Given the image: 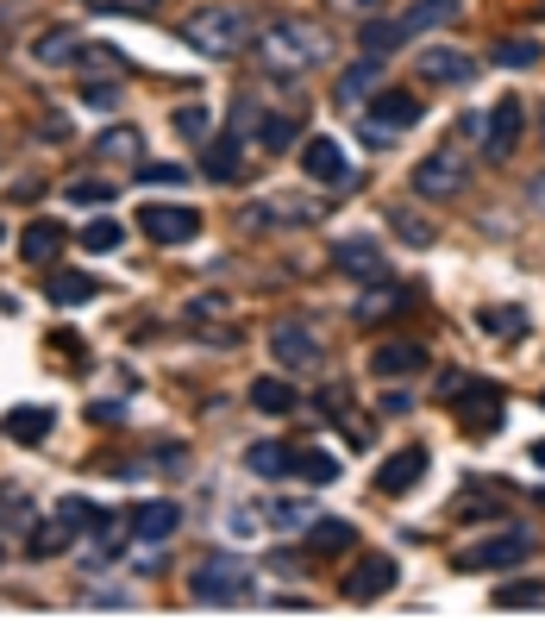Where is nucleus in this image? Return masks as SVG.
I'll use <instances>...</instances> for the list:
<instances>
[{"label":"nucleus","mask_w":545,"mask_h":621,"mask_svg":"<svg viewBox=\"0 0 545 621\" xmlns=\"http://www.w3.org/2000/svg\"><path fill=\"white\" fill-rule=\"evenodd\" d=\"M189 597L207 602V609H232V602L251 597V565L239 559V552H207L195 565V577H189Z\"/></svg>","instance_id":"obj_1"},{"label":"nucleus","mask_w":545,"mask_h":621,"mask_svg":"<svg viewBox=\"0 0 545 621\" xmlns=\"http://www.w3.org/2000/svg\"><path fill=\"white\" fill-rule=\"evenodd\" d=\"M257 57L270 63V70H314L326 57V32L320 25H295V20H282V25H270L264 32V45H257Z\"/></svg>","instance_id":"obj_2"},{"label":"nucleus","mask_w":545,"mask_h":621,"mask_svg":"<svg viewBox=\"0 0 545 621\" xmlns=\"http://www.w3.org/2000/svg\"><path fill=\"white\" fill-rule=\"evenodd\" d=\"M107 509H95L88 497H63L57 509H50V522L32 527V559H57V552H70V540L82 534V527H95Z\"/></svg>","instance_id":"obj_3"},{"label":"nucleus","mask_w":545,"mask_h":621,"mask_svg":"<svg viewBox=\"0 0 545 621\" xmlns=\"http://www.w3.org/2000/svg\"><path fill=\"white\" fill-rule=\"evenodd\" d=\"M245 32H251V20L239 13V7H195L189 25H182V38H189L195 50H207V57L239 50V45H245Z\"/></svg>","instance_id":"obj_4"},{"label":"nucleus","mask_w":545,"mask_h":621,"mask_svg":"<svg viewBox=\"0 0 545 621\" xmlns=\"http://www.w3.org/2000/svg\"><path fill=\"white\" fill-rule=\"evenodd\" d=\"M421 95H408V88H383V95L371 100V114H364V145H396V132H408V126H421Z\"/></svg>","instance_id":"obj_5"},{"label":"nucleus","mask_w":545,"mask_h":621,"mask_svg":"<svg viewBox=\"0 0 545 621\" xmlns=\"http://www.w3.org/2000/svg\"><path fill=\"white\" fill-rule=\"evenodd\" d=\"M526 559H533V534L508 527V534L471 540V547L458 552V572H514V565H526Z\"/></svg>","instance_id":"obj_6"},{"label":"nucleus","mask_w":545,"mask_h":621,"mask_svg":"<svg viewBox=\"0 0 545 621\" xmlns=\"http://www.w3.org/2000/svg\"><path fill=\"white\" fill-rule=\"evenodd\" d=\"M458 396H446L451 402V415L471 427V433H489V427H501V390L496 383H476V377H446Z\"/></svg>","instance_id":"obj_7"},{"label":"nucleus","mask_w":545,"mask_h":621,"mask_svg":"<svg viewBox=\"0 0 545 621\" xmlns=\"http://www.w3.org/2000/svg\"><path fill=\"white\" fill-rule=\"evenodd\" d=\"M396 584H401L396 559H389V552H364V559L346 572V602H376V597H389Z\"/></svg>","instance_id":"obj_8"},{"label":"nucleus","mask_w":545,"mask_h":621,"mask_svg":"<svg viewBox=\"0 0 545 621\" xmlns=\"http://www.w3.org/2000/svg\"><path fill=\"white\" fill-rule=\"evenodd\" d=\"M138 232H145L150 246H189L201 232V214L195 207H145V214H138Z\"/></svg>","instance_id":"obj_9"},{"label":"nucleus","mask_w":545,"mask_h":621,"mask_svg":"<svg viewBox=\"0 0 545 621\" xmlns=\"http://www.w3.org/2000/svg\"><path fill=\"white\" fill-rule=\"evenodd\" d=\"M464 157L458 151H433L421 170H414V195H426V201H446V195H458L464 189Z\"/></svg>","instance_id":"obj_10"},{"label":"nucleus","mask_w":545,"mask_h":621,"mask_svg":"<svg viewBox=\"0 0 545 621\" xmlns=\"http://www.w3.org/2000/svg\"><path fill=\"white\" fill-rule=\"evenodd\" d=\"M270 351L289 365V371H320V365H326L320 339H314L307 326H295V321H276L270 326Z\"/></svg>","instance_id":"obj_11"},{"label":"nucleus","mask_w":545,"mask_h":621,"mask_svg":"<svg viewBox=\"0 0 545 621\" xmlns=\"http://www.w3.org/2000/svg\"><path fill=\"white\" fill-rule=\"evenodd\" d=\"M521 132H526V107L514 95H501L496 100V114H489V120H483V139H489V157H514V151H521Z\"/></svg>","instance_id":"obj_12"},{"label":"nucleus","mask_w":545,"mask_h":621,"mask_svg":"<svg viewBox=\"0 0 545 621\" xmlns=\"http://www.w3.org/2000/svg\"><path fill=\"white\" fill-rule=\"evenodd\" d=\"M301 170L314 176V182H351V164H346L339 139H307L301 145Z\"/></svg>","instance_id":"obj_13"},{"label":"nucleus","mask_w":545,"mask_h":621,"mask_svg":"<svg viewBox=\"0 0 545 621\" xmlns=\"http://www.w3.org/2000/svg\"><path fill=\"white\" fill-rule=\"evenodd\" d=\"M426 365V346H414V339H383V346L371 351V371L383 377V383H396V377H414Z\"/></svg>","instance_id":"obj_14"},{"label":"nucleus","mask_w":545,"mask_h":621,"mask_svg":"<svg viewBox=\"0 0 545 621\" xmlns=\"http://www.w3.org/2000/svg\"><path fill=\"white\" fill-rule=\"evenodd\" d=\"M339 271L358 276V283H383V276H389V258H383L376 239H346V246H339Z\"/></svg>","instance_id":"obj_15"},{"label":"nucleus","mask_w":545,"mask_h":621,"mask_svg":"<svg viewBox=\"0 0 545 621\" xmlns=\"http://www.w3.org/2000/svg\"><path fill=\"white\" fill-rule=\"evenodd\" d=\"M421 477H426V452L421 446H401L396 458L376 471V490H383V497H401V490H414Z\"/></svg>","instance_id":"obj_16"},{"label":"nucleus","mask_w":545,"mask_h":621,"mask_svg":"<svg viewBox=\"0 0 545 621\" xmlns=\"http://www.w3.org/2000/svg\"><path fill=\"white\" fill-rule=\"evenodd\" d=\"M175 527H182V509H175V502H138V509H132V534H138L145 547L170 540Z\"/></svg>","instance_id":"obj_17"},{"label":"nucleus","mask_w":545,"mask_h":621,"mask_svg":"<svg viewBox=\"0 0 545 621\" xmlns=\"http://www.w3.org/2000/svg\"><path fill=\"white\" fill-rule=\"evenodd\" d=\"M421 75H426V82H451V88H464V82H471V75H476V63H471V57H464V50H439V45H433V50H421Z\"/></svg>","instance_id":"obj_18"},{"label":"nucleus","mask_w":545,"mask_h":621,"mask_svg":"<svg viewBox=\"0 0 545 621\" xmlns=\"http://www.w3.org/2000/svg\"><path fill=\"white\" fill-rule=\"evenodd\" d=\"M458 13H464L458 0H414V7H408L396 25H401V38H421V32H439V25H451Z\"/></svg>","instance_id":"obj_19"},{"label":"nucleus","mask_w":545,"mask_h":621,"mask_svg":"<svg viewBox=\"0 0 545 621\" xmlns=\"http://www.w3.org/2000/svg\"><path fill=\"white\" fill-rule=\"evenodd\" d=\"M57 251H63V226H57V220H32L20 232V258H25V264H38V271H45V264H57Z\"/></svg>","instance_id":"obj_20"},{"label":"nucleus","mask_w":545,"mask_h":621,"mask_svg":"<svg viewBox=\"0 0 545 621\" xmlns=\"http://www.w3.org/2000/svg\"><path fill=\"white\" fill-rule=\"evenodd\" d=\"M45 296L57 301V308H82V301L100 296V283L82 276V271H45Z\"/></svg>","instance_id":"obj_21"},{"label":"nucleus","mask_w":545,"mask_h":621,"mask_svg":"<svg viewBox=\"0 0 545 621\" xmlns=\"http://www.w3.org/2000/svg\"><path fill=\"white\" fill-rule=\"evenodd\" d=\"M75 57H82V38H75V32H63V25H57V32H45V38L32 45V63H45V70H63V63H75Z\"/></svg>","instance_id":"obj_22"},{"label":"nucleus","mask_w":545,"mask_h":621,"mask_svg":"<svg viewBox=\"0 0 545 621\" xmlns=\"http://www.w3.org/2000/svg\"><path fill=\"white\" fill-rule=\"evenodd\" d=\"M245 465H251V477H289L295 471V452L276 446V440H257V446H245Z\"/></svg>","instance_id":"obj_23"},{"label":"nucleus","mask_w":545,"mask_h":621,"mask_svg":"<svg viewBox=\"0 0 545 621\" xmlns=\"http://www.w3.org/2000/svg\"><path fill=\"white\" fill-rule=\"evenodd\" d=\"M251 408H264V415H289V408H295V383H282V377H257V383H251Z\"/></svg>","instance_id":"obj_24"},{"label":"nucleus","mask_w":545,"mask_h":621,"mask_svg":"<svg viewBox=\"0 0 545 621\" xmlns=\"http://www.w3.org/2000/svg\"><path fill=\"white\" fill-rule=\"evenodd\" d=\"M307 547L314 552H346V547H358V527L339 522V515H326V522L307 527Z\"/></svg>","instance_id":"obj_25"},{"label":"nucleus","mask_w":545,"mask_h":621,"mask_svg":"<svg viewBox=\"0 0 545 621\" xmlns=\"http://www.w3.org/2000/svg\"><path fill=\"white\" fill-rule=\"evenodd\" d=\"M7 433H13L20 446H38V440L50 433V408H32V402H25V408H13V415H7Z\"/></svg>","instance_id":"obj_26"},{"label":"nucleus","mask_w":545,"mask_h":621,"mask_svg":"<svg viewBox=\"0 0 545 621\" xmlns=\"http://www.w3.org/2000/svg\"><path fill=\"white\" fill-rule=\"evenodd\" d=\"M326 421L339 427V433H351V440H358V446H371V421H364V415H351V402H339V390H326Z\"/></svg>","instance_id":"obj_27"},{"label":"nucleus","mask_w":545,"mask_h":621,"mask_svg":"<svg viewBox=\"0 0 545 621\" xmlns=\"http://www.w3.org/2000/svg\"><path fill=\"white\" fill-rule=\"evenodd\" d=\"M408 308V289H389V283H376L371 296L358 301V321H383V314H401Z\"/></svg>","instance_id":"obj_28"},{"label":"nucleus","mask_w":545,"mask_h":621,"mask_svg":"<svg viewBox=\"0 0 545 621\" xmlns=\"http://www.w3.org/2000/svg\"><path fill=\"white\" fill-rule=\"evenodd\" d=\"M201 164H207V176L232 182V176H239V132H232V139H207V157H201Z\"/></svg>","instance_id":"obj_29"},{"label":"nucleus","mask_w":545,"mask_h":621,"mask_svg":"<svg viewBox=\"0 0 545 621\" xmlns=\"http://www.w3.org/2000/svg\"><path fill=\"white\" fill-rule=\"evenodd\" d=\"M476 321H483V333H496V339H521V333H526V314H521V308H483Z\"/></svg>","instance_id":"obj_30"},{"label":"nucleus","mask_w":545,"mask_h":621,"mask_svg":"<svg viewBox=\"0 0 545 621\" xmlns=\"http://www.w3.org/2000/svg\"><path fill=\"white\" fill-rule=\"evenodd\" d=\"M496 609H545V584H496Z\"/></svg>","instance_id":"obj_31"},{"label":"nucleus","mask_w":545,"mask_h":621,"mask_svg":"<svg viewBox=\"0 0 545 621\" xmlns=\"http://www.w3.org/2000/svg\"><path fill=\"white\" fill-rule=\"evenodd\" d=\"M496 63L501 70H533V63H540V45H533V38H501Z\"/></svg>","instance_id":"obj_32"},{"label":"nucleus","mask_w":545,"mask_h":621,"mask_svg":"<svg viewBox=\"0 0 545 621\" xmlns=\"http://www.w3.org/2000/svg\"><path fill=\"white\" fill-rule=\"evenodd\" d=\"M82 107H88V114H113V107H120V82H113V75H88V88H82Z\"/></svg>","instance_id":"obj_33"},{"label":"nucleus","mask_w":545,"mask_h":621,"mask_svg":"<svg viewBox=\"0 0 545 621\" xmlns=\"http://www.w3.org/2000/svg\"><path fill=\"white\" fill-rule=\"evenodd\" d=\"M396 45H408L396 20H371V25H364V50H371V57H389Z\"/></svg>","instance_id":"obj_34"},{"label":"nucleus","mask_w":545,"mask_h":621,"mask_svg":"<svg viewBox=\"0 0 545 621\" xmlns=\"http://www.w3.org/2000/svg\"><path fill=\"white\" fill-rule=\"evenodd\" d=\"M120 239H125V226L107 220V214H100V220H88V232H82V246L95 251V258H100V251H120Z\"/></svg>","instance_id":"obj_35"},{"label":"nucleus","mask_w":545,"mask_h":621,"mask_svg":"<svg viewBox=\"0 0 545 621\" xmlns=\"http://www.w3.org/2000/svg\"><path fill=\"white\" fill-rule=\"evenodd\" d=\"M364 88H376V57H364L339 75V100H364Z\"/></svg>","instance_id":"obj_36"},{"label":"nucleus","mask_w":545,"mask_h":621,"mask_svg":"<svg viewBox=\"0 0 545 621\" xmlns=\"http://www.w3.org/2000/svg\"><path fill=\"white\" fill-rule=\"evenodd\" d=\"M63 201H75V207H107V201H113V189H107V182H95V176H75L70 189H63Z\"/></svg>","instance_id":"obj_37"},{"label":"nucleus","mask_w":545,"mask_h":621,"mask_svg":"<svg viewBox=\"0 0 545 621\" xmlns=\"http://www.w3.org/2000/svg\"><path fill=\"white\" fill-rule=\"evenodd\" d=\"M389 226H396L408 246H433V226H426L421 214H408V207H396V214H389Z\"/></svg>","instance_id":"obj_38"},{"label":"nucleus","mask_w":545,"mask_h":621,"mask_svg":"<svg viewBox=\"0 0 545 621\" xmlns=\"http://www.w3.org/2000/svg\"><path fill=\"white\" fill-rule=\"evenodd\" d=\"M295 471L307 477V483H332V477H339V465H332L326 452H295Z\"/></svg>","instance_id":"obj_39"},{"label":"nucleus","mask_w":545,"mask_h":621,"mask_svg":"<svg viewBox=\"0 0 545 621\" xmlns=\"http://www.w3.org/2000/svg\"><path fill=\"white\" fill-rule=\"evenodd\" d=\"M95 13H120V20H150L157 13V0H88Z\"/></svg>","instance_id":"obj_40"},{"label":"nucleus","mask_w":545,"mask_h":621,"mask_svg":"<svg viewBox=\"0 0 545 621\" xmlns=\"http://www.w3.org/2000/svg\"><path fill=\"white\" fill-rule=\"evenodd\" d=\"M295 132H301V114H295V120H264V126H257V139H264L270 151L295 145Z\"/></svg>","instance_id":"obj_41"},{"label":"nucleus","mask_w":545,"mask_h":621,"mask_svg":"<svg viewBox=\"0 0 545 621\" xmlns=\"http://www.w3.org/2000/svg\"><path fill=\"white\" fill-rule=\"evenodd\" d=\"M100 151H107V157H132V151H138V132H132V126H107V132H100Z\"/></svg>","instance_id":"obj_42"},{"label":"nucleus","mask_w":545,"mask_h":621,"mask_svg":"<svg viewBox=\"0 0 545 621\" xmlns=\"http://www.w3.org/2000/svg\"><path fill=\"white\" fill-rule=\"evenodd\" d=\"M138 182H157V189H175V182H189L182 164H138Z\"/></svg>","instance_id":"obj_43"},{"label":"nucleus","mask_w":545,"mask_h":621,"mask_svg":"<svg viewBox=\"0 0 545 621\" xmlns=\"http://www.w3.org/2000/svg\"><path fill=\"white\" fill-rule=\"evenodd\" d=\"M257 126H264L257 100H232V132H239V139H257Z\"/></svg>","instance_id":"obj_44"},{"label":"nucleus","mask_w":545,"mask_h":621,"mask_svg":"<svg viewBox=\"0 0 545 621\" xmlns=\"http://www.w3.org/2000/svg\"><path fill=\"white\" fill-rule=\"evenodd\" d=\"M207 107H175V132H182V139H207Z\"/></svg>","instance_id":"obj_45"},{"label":"nucleus","mask_w":545,"mask_h":621,"mask_svg":"<svg viewBox=\"0 0 545 621\" xmlns=\"http://www.w3.org/2000/svg\"><path fill=\"white\" fill-rule=\"evenodd\" d=\"M264 515H270L276 527H301V522H307V502H270Z\"/></svg>","instance_id":"obj_46"},{"label":"nucleus","mask_w":545,"mask_h":621,"mask_svg":"<svg viewBox=\"0 0 545 621\" xmlns=\"http://www.w3.org/2000/svg\"><path fill=\"white\" fill-rule=\"evenodd\" d=\"M408 408H414V396H408V390H389V396H383V415H408Z\"/></svg>","instance_id":"obj_47"},{"label":"nucleus","mask_w":545,"mask_h":621,"mask_svg":"<svg viewBox=\"0 0 545 621\" xmlns=\"http://www.w3.org/2000/svg\"><path fill=\"white\" fill-rule=\"evenodd\" d=\"M533 465H540V471H545V440H540V446H533Z\"/></svg>","instance_id":"obj_48"},{"label":"nucleus","mask_w":545,"mask_h":621,"mask_svg":"<svg viewBox=\"0 0 545 621\" xmlns=\"http://www.w3.org/2000/svg\"><path fill=\"white\" fill-rule=\"evenodd\" d=\"M533 195H540V201H545V176H540V182H533Z\"/></svg>","instance_id":"obj_49"},{"label":"nucleus","mask_w":545,"mask_h":621,"mask_svg":"<svg viewBox=\"0 0 545 621\" xmlns=\"http://www.w3.org/2000/svg\"><path fill=\"white\" fill-rule=\"evenodd\" d=\"M0 559H7V547H0Z\"/></svg>","instance_id":"obj_50"},{"label":"nucleus","mask_w":545,"mask_h":621,"mask_svg":"<svg viewBox=\"0 0 545 621\" xmlns=\"http://www.w3.org/2000/svg\"><path fill=\"white\" fill-rule=\"evenodd\" d=\"M0 239H7V232H0Z\"/></svg>","instance_id":"obj_51"},{"label":"nucleus","mask_w":545,"mask_h":621,"mask_svg":"<svg viewBox=\"0 0 545 621\" xmlns=\"http://www.w3.org/2000/svg\"><path fill=\"white\" fill-rule=\"evenodd\" d=\"M540 402H545V396H540Z\"/></svg>","instance_id":"obj_52"}]
</instances>
